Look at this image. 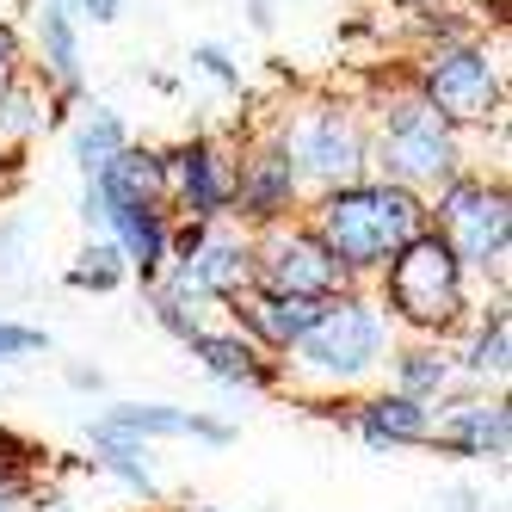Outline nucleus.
Listing matches in <instances>:
<instances>
[{
  "mask_svg": "<svg viewBox=\"0 0 512 512\" xmlns=\"http://www.w3.org/2000/svg\"><path fill=\"white\" fill-rule=\"evenodd\" d=\"M395 346V327L377 309L371 290H340L327 297L315 327L284 352V395L297 401H352L383 383V358Z\"/></svg>",
  "mask_w": 512,
  "mask_h": 512,
  "instance_id": "1",
  "label": "nucleus"
},
{
  "mask_svg": "<svg viewBox=\"0 0 512 512\" xmlns=\"http://www.w3.org/2000/svg\"><path fill=\"white\" fill-rule=\"evenodd\" d=\"M303 223L340 260L346 284L371 290V278L426 229V198L389 186V179H377V173H364V179H346V186H334V192H315L309 210H303Z\"/></svg>",
  "mask_w": 512,
  "mask_h": 512,
  "instance_id": "2",
  "label": "nucleus"
},
{
  "mask_svg": "<svg viewBox=\"0 0 512 512\" xmlns=\"http://www.w3.org/2000/svg\"><path fill=\"white\" fill-rule=\"evenodd\" d=\"M364 118H371V173L414 198H432L475 167V136L451 130L401 75L389 81V93L364 105Z\"/></svg>",
  "mask_w": 512,
  "mask_h": 512,
  "instance_id": "3",
  "label": "nucleus"
},
{
  "mask_svg": "<svg viewBox=\"0 0 512 512\" xmlns=\"http://www.w3.org/2000/svg\"><path fill=\"white\" fill-rule=\"evenodd\" d=\"M371 297L389 315L395 340H438V346H451L463 334V321L475 315V284L457 266V253L438 241L432 229H420L371 278Z\"/></svg>",
  "mask_w": 512,
  "mask_h": 512,
  "instance_id": "4",
  "label": "nucleus"
},
{
  "mask_svg": "<svg viewBox=\"0 0 512 512\" xmlns=\"http://www.w3.org/2000/svg\"><path fill=\"white\" fill-rule=\"evenodd\" d=\"M401 81H408L451 130H463L475 142H482L488 130H500L506 112H512L506 44L488 38V31H482V38H457V44L414 50L408 68H401Z\"/></svg>",
  "mask_w": 512,
  "mask_h": 512,
  "instance_id": "5",
  "label": "nucleus"
},
{
  "mask_svg": "<svg viewBox=\"0 0 512 512\" xmlns=\"http://www.w3.org/2000/svg\"><path fill=\"white\" fill-rule=\"evenodd\" d=\"M266 130L290 155L309 198L371 173V118H364V99H352V93L315 87L303 99L278 105V118H266Z\"/></svg>",
  "mask_w": 512,
  "mask_h": 512,
  "instance_id": "6",
  "label": "nucleus"
},
{
  "mask_svg": "<svg viewBox=\"0 0 512 512\" xmlns=\"http://www.w3.org/2000/svg\"><path fill=\"white\" fill-rule=\"evenodd\" d=\"M426 229L457 253L469 284L506 290L512 278V186L500 173L469 167L426 198Z\"/></svg>",
  "mask_w": 512,
  "mask_h": 512,
  "instance_id": "7",
  "label": "nucleus"
},
{
  "mask_svg": "<svg viewBox=\"0 0 512 512\" xmlns=\"http://www.w3.org/2000/svg\"><path fill=\"white\" fill-rule=\"evenodd\" d=\"M161 173H167V198L161 210L173 223H229L235 204V136L216 130H192L173 149H161Z\"/></svg>",
  "mask_w": 512,
  "mask_h": 512,
  "instance_id": "8",
  "label": "nucleus"
},
{
  "mask_svg": "<svg viewBox=\"0 0 512 512\" xmlns=\"http://www.w3.org/2000/svg\"><path fill=\"white\" fill-rule=\"evenodd\" d=\"M309 210V186L297 179L290 155L272 142L266 124H253L241 142H235V204H229V223L260 235V229H278V223H297Z\"/></svg>",
  "mask_w": 512,
  "mask_h": 512,
  "instance_id": "9",
  "label": "nucleus"
},
{
  "mask_svg": "<svg viewBox=\"0 0 512 512\" xmlns=\"http://www.w3.org/2000/svg\"><path fill=\"white\" fill-rule=\"evenodd\" d=\"M432 457H451V463H506L512 457V401L506 389H469L451 383L445 395L432 401V438H426Z\"/></svg>",
  "mask_w": 512,
  "mask_h": 512,
  "instance_id": "10",
  "label": "nucleus"
},
{
  "mask_svg": "<svg viewBox=\"0 0 512 512\" xmlns=\"http://www.w3.org/2000/svg\"><path fill=\"white\" fill-rule=\"evenodd\" d=\"M253 290L327 303V297H340V290H352V284H346L340 260L321 247V235L297 216V223H278V229L253 235Z\"/></svg>",
  "mask_w": 512,
  "mask_h": 512,
  "instance_id": "11",
  "label": "nucleus"
},
{
  "mask_svg": "<svg viewBox=\"0 0 512 512\" xmlns=\"http://www.w3.org/2000/svg\"><path fill=\"white\" fill-rule=\"evenodd\" d=\"M155 284L167 297L192 303L198 315H223V303L253 284V235L235 229V223H216V229H204V241L192 253L167 260V272Z\"/></svg>",
  "mask_w": 512,
  "mask_h": 512,
  "instance_id": "12",
  "label": "nucleus"
},
{
  "mask_svg": "<svg viewBox=\"0 0 512 512\" xmlns=\"http://www.w3.org/2000/svg\"><path fill=\"white\" fill-rule=\"evenodd\" d=\"M87 438H136V445H161V438H198V445L223 451L235 445V426L204 408H179V401H112L87 420Z\"/></svg>",
  "mask_w": 512,
  "mask_h": 512,
  "instance_id": "13",
  "label": "nucleus"
},
{
  "mask_svg": "<svg viewBox=\"0 0 512 512\" xmlns=\"http://www.w3.org/2000/svg\"><path fill=\"white\" fill-rule=\"evenodd\" d=\"M186 352L198 358V371L216 389H241V395H284V358H266L260 346H247L235 327L204 321L186 340Z\"/></svg>",
  "mask_w": 512,
  "mask_h": 512,
  "instance_id": "14",
  "label": "nucleus"
},
{
  "mask_svg": "<svg viewBox=\"0 0 512 512\" xmlns=\"http://www.w3.org/2000/svg\"><path fill=\"white\" fill-rule=\"evenodd\" d=\"M161 198H167L161 149H155V142H124V149L105 161V173L81 186V223L99 235V216H105V210H124V204H161Z\"/></svg>",
  "mask_w": 512,
  "mask_h": 512,
  "instance_id": "15",
  "label": "nucleus"
},
{
  "mask_svg": "<svg viewBox=\"0 0 512 512\" xmlns=\"http://www.w3.org/2000/svg\"><path fill=\"white\" fill-rule=\"evenodd\" d=\"M451 364H457V383H469V389H506V371H512V303H506V290H494L488 303H475L463 334L451 340Z\"/></svg>",
  "mask_w": 512,
  "mask_h": 512,
  "instance_id": "16",
  "label": "nucleus"
},
{
  "mask_svg": "<svg viewBox=\"0 0 512 512\" xmlns=\"http://www.w3.org/2000/svg\"><path fill=\"white\" fill-rule=\"evenodd\" d=\"M321 303H303V297H272V290H241V297L223 303V327H235V334L247 346H260L266 358H284L290 346H297L309 327H315Z\"/></svg>",
  "mask_w": 512,
  "mask_h": 512,
  "instance_id": "17",
  "label": "nucleus"
},
{
  "mask_svg": "<svg viewBox=\"0 0 512 512\" xmlns=\"http://www.w3.org/2000/svg\"><path fill=\"white\" fill-rule=\"evenodd\" d=\"M371 451H426V438H432V408L426 401H408V395H395V389H364L352 395V426Z\"/></svg>",
  "mask_w": 512,
  "mask_h": 512,
  "instance_id": "18",
  "label": "nucleus"
},
{
  "mask_svg": "<svg viewBox=\"0 0 512 512\" xmlns=\"http://www.w3.org/2000/svg\"><path fill=\"white\" fill-rule=\"evenodd\" d=\"M99 235L124 253L130 278L149 290L167 272V241H173V216L161 204H124V210H105L99 216Z\"/></svg>",
  "mask_w": 512,
  "mask_h": 512,
  "instance_id": "19",
  "label": "nucleus"
},
{
  "mask_svg": "<svg viewBox=\"0 0 512 512\" xmlns=\"http://www.w3.org/2000/svg\"><path fill=\"white\" fill-rule=\"evenodd\" d=\"M451 383H457V364H451V346H438V340H395L389 358H383V389L426 401V408Z\"/></svg>",
  "mask_w": 512,
  "mask_h": 512,
  "instance_id": "20",
  "label": "nucleus"
},
{
  "mask_svg": "<svg viewBox=\"0 0 512 512\" xmlns=\"http://www.w3.org/2000/svg\"><path fill=\"white\" fill-rule=\"evenodd\" d=\"M93 457H81V469L118 482L124 494L161 506V469H155V445H136V438H87Z\"/></svg>",
  "mask_w": 512,
  "mask_h": 512,
  "instance_id": "21",
  "label": "nucleus"
},
{
  "mask_svg": "<svg viewBox=\"0 0 512 512\" xmlns=\"http://www.w3.org/2000/svg\"><path fill=\"white\" fill-rule=\"evenodd\" d=\"M62 136H68V161L81 167V179H99V173H105V161H112L124 142H136V136H130V124L112 112V105H81L75 124H68Z\"/></svg>",
  "mask_w": 512,
  "mask_h": 512,
  "instance_id": "22",
  "label": "nucleus"
},
{
  "mask_svg": "<svg viewBox=\"0 0 512 512\" xmlns=\"http://www.w3.org/2000/svg\"><path fill=\"white\" fill-rule=\"evenodd\" d=\"M401 31L414 38V50H432V44H457V38H482V19L463 0H420V7L401 13Z\"/></svg>",
  "mask_w": 512,
  "mask_h": 512,
  "instance_id": "23",
  "label": "nucleus"
},
{
  "mask_svg": "<svg viewBox=\"0 0 512 512\" xmlns=\"http://www.w3.org/2000/svg\"><path fill=\"white\" fill-rule=\"evenodd\" d=\"M50 463H56V451H44L38 438H31L25 426H13V420H0V488H13V494H31L50 475Z\"/></svg>",
  "mask_w": 512,
  "mask_h": 512,
  "instance_id": "24",
  "label": "nucleus"
},
{
  "mask_svg": "<svg viewBox=\"0 0 512 512\" xmlns=\"http://www.w3.org/2000/svg\"><path fill=\"white\" fill-rule=\"evenodd\" d=\"M38 136H44V87L25 75L0 87V149H31Z\"/></svg>",
  "mask_w": 512,
  "mask_h": 512,
  "instance_id": "25",
  "label": "nucleus"
},
{
  "mask_svg": "<svg viewBox=\"0 0 512 512\" xmlns=\"http://www.w3.org/2000/svg\"><path fill=\"white\" fill-rule=\"evenodd\" d=\"M130 284V266L124 253L105 241V235H87V247L68 260V290H93V297H112V290Z\"/></svg>",
  "mask_w": 512,
  "mask_h": 512,
  "instance_id": "26",
  "label": "nucleus"
},
{
  "mask_svg": "<svg viewBox=\"0 0 512 512\" xmlns=\"http://www.w3.org/2000/svg\"><path fill=\"white\" fill-rule=\"evenodd\" d=\"M142 309H149V321L161 327V334H167L173 346H186V340L198 334V327L210 321V315H198L192 303H179V297H167L161 284H149V290H142Z\"/></svg>",
  "mask_w": 512,
  "mask_h": 512,
  "instance_id": "27",
  "label": "nucleus"
},
{
  "mask_svg": "<svg viewBox=\"0 0 512 512\" xmlns=\"http://www.w3.org/2000/svg\"><path fill=\"white\" fill-rule=\"evenodd\" d=\"M192 75H204V81H216L229 99H247V68L235 62V50L229 44H192Z\"/></svg>",
  "mask_w": 512,
  "mask_h": 512,
  "instance_id": "28",
  "label": "nucleus"
},
{
  "mask_svg": "<svg viewBox=\"0 0 512 512\" xmlns=\"http://www.w3.org/2000/svg\"><path fill=\"white\" fill-rule=\"evenodd\" d=\"M38 352H50V334H44V327H31V321H13V315H0V364L38 358Z\"/></svg>",
  "mask_w": 512,
  "mask_h": 512,
  "instance_id": "29",
  "label": "nucleus"
},
{
  "mask_svg": "<svg viewBox=\"0 0 512 512\" xmlns=\"http://www.w3.org/2000/svg\"><path fill=\"white\" fill-rule=\"evenodd\" d=\"M25 512H87V506L75 500V488H68L62 475H56V463H50V475L25 494Z\"/></svg>",
  "mask_w": 512,
  "mask_h": 512,
  "instance_id": "30",
  "label": "nucleus"
},
{
  "mask_svg": "<svg viewBox=\"0 0 512 512\" xmlns=\"http://www.w3.org/2000/svg\"><path fill=\"white\" fill-rule=\"evenodd\" d=\"M31 75V50H25V25H0V87H13Z\"/></svg>",
  "mask_w": 512,
  "mask_h": 512,
  "instance_id": "31",
  "label": "nucleus"
},
{
  "mask_svg": "<svg viewBox=\"0 0 512 512\" xmlns=\"http://www.w3.org/2000/svg\"><path fill=\"white\" fill-rule=\"evenodd\" d=\"M31 179V149H0V204H13Z\"/></svg>",
  "mask_w": 512,
  "mask_h": 512,
  "instance_id": "32",
  "label": "nucleus"
},
{
  "mask_svg": "<svg viewBox=\"0 0 512 512\" xmlns=\"http://www.w3.org/2000/svg\"><path fill=\"white\" fill-rule=\"evenodd\" d=\"M62 377H68V389H81V395H99L105 389V371H99V364H62Z\"/></svg>",
  "mask_w": 512,
  "mask_h": 512,
  "instance_id": "33",
  "label": "nucleus"
},
{
  "mask_svg": "<svg viewBox=\"0 0 512 512\" xmlns=\"http://www.w3.org/2000/svg\"><path fill=\"white\" fill-rule=\"evenodd\" d=\"M118 13H124V0H75V19H81V25H87V19H93V25H112Z\"/></svg>",
  "mask_w": 512,
  "mask_h": 512,
  "instance_id": "34",
  "label": "nucleus"
},
{
  "mask_svg": "<svg viewBox=\"0 0 512 512\" xmlns=\"http://www.w3.org/2000/svg\"><path fill=\"white\" fill-rule=\"evenodd\" d=\"M438 512H488V494L482 488H451L445 500H438Z\"/></svg>",
  "mask_w": 512,
  "mask_h": 512,
  "instance_id": "35",
  "label": "nucleus"
},
{
  "mask_svg": "<svg viewBox=\"0 0 512 512\" xmlns=\"http://www.w3.org/2000/svg\"><path fill=\"white\" fill-rule=\"evenodd\" d=\"M19 241H25V223L13 216V223L0 229V272H13V266H19V260H13V253H19Z\"/></svg>",
  "mask_w": 512,
  "mask_h": 512,
  "instance_id": "36",
  "label": "nucleus"
},
{
  "mask_svg": "<svg viewBox=\"0 0 512 512\" xmlns=\"http://www.w3.org/2000/svg\"><path fill=\"white\" fill-rule=\"evenodd\" d=\"M272 19H278L272 0H247V25H253V31H272Z\"/></svg>",
  "mask_w": 512,
  "mask_h": 512,
  "instance_id": "37",
  "label": "nucleus"
},
{
  "mask_svg": "<svg viewBox=\"0 0 512 512\" xmlns=\"http://www.w3.org/2000/svg\"><path fill=\"white\" fill-rule=\"evenodd\" d=\"M31 13V0H0V25H25Z\"/></svg>",
  "mask_w": 512,
  "mask_h": 512,
  "instance_id": "38",
  "label": "nucleus"
},
{
  "mask_svg": "<svg viewBox=\"0 0 512 512\" xmlns=\"http://www.w3.org/2000/svg\"><path fill=\"white\" fill-rule=\"evenodd\" d=\"M149 87H155V93H179V75H167V68H155V75H149Z\"/></svg>",
  "mask_w": 512,
  "mask_h": 512,
  "instance_id": "39",
  "label": "nucleus"
},
{
  "mask_svg": "<svg viewBox=\"0 0 512 512\" xmlns=\"http://www.w3.org/2000/svg\"><path fill=\"white\" fill-rule=\"evenodd\" d=\"M0 512H25V494H13V488H0Z\"/></svg>",
  "mask_w": 512,
  "mask_h": 512,
  "instance_id": "40",
  "label": "nucleus"
},
{
  "mask_svg": "<svg viewBox=\"0 0 512 512\" xmlns=\"http://www.w3.org/2000/svg\"><path fill=\"white\" fill-rule=\"evenodd\" d=\"M161 512H223V506H192V500H186V506H161Z\"/></svg>",
  "mask_w": 512,
  "mask_h": 512,
  "instance_id": "41",
  "label": "nucleus"
},
{
  "mask_svg": "<svg viewBox=\"0 0 512 512\" xmlns=\"http://www.w3.org/2000/svg\"><path fill=\"white\" fill-rule=\"evenodd\" d=\"M149 512H161V506H149Z\"/></svg>",
  "mask_w": 512,
  "mask_h": 512,
  "instance_id": "42",
  "label": "nucleus"
}]
</instances>
